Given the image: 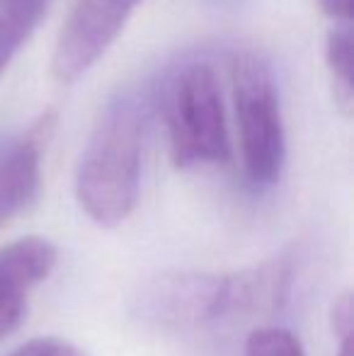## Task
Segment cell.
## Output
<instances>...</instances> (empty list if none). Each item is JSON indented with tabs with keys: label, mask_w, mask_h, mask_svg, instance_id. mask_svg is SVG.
Listing matches in <instances>:
<instances>
[{
	"label": "cell",
	"mask_w": 354,
	"mask_h": 356,
	"mask_svg": "<svg viewBox=\"0 0 354 356\" xmlns=\"http://www.w3.org/2000/svg\"><path fill=\"white\" fill-rule=\"evenodd\" d=\"M153 117V83L124 85L99 109L76 168V199L92 223L114 228L141 192L143 145Z\"/></svg>",
	"instance_id": "1"
},
{
	"label": "cell",
	"mask_w": 354,
	"mask_h": 356,
	"mask_svg": "<svg viewBox=\"0 0 354 356\" xmlns=\"http://www.w3.org/2000/svg\"><path fill=\"white\" fill-rule=\"evenodd\" d=\"M153 112L163 119L175 168L228 163L231 134L223 90L216 68L207 58L184 56L168 66L153 83Z\"/></svg>",
	"instance_id": "2"
},
{
	"label": "cell",
	"mask_w": 354,
	"mask_h": 356,
	"mask_svg": "<svg viewBox=\"0 0 354 356\" xmlns=\"http://www.w3.org/2000/svg\"><path fill=\"white\" fill-rule=\"evenodd\" d=\"M243 172L252 189L279 184L287 165V127L274 71L262 54L243 49L228 63Z\"/></svg>",
	"instance_id": "3"
},
{
	"label": "cell",
	"mask_w": 354,
	"mask_h": 356,
	"mask_svg": "<svg viewBox=\"0 0 354 356\" xmlns=\"http://www.w3.org/2000/svg\"><path fill=\"white\" fill-rule=\"evenodd\" d=\"M141 3L143 0H78L54 47V78L58 83L81 80L117 42Z\"/></svg>",
	"instance_id": "4"
},
{
	"label": "cell",
	"mask_w": 354,
	"mask_h": 356,
	"mask_svg": "<svg viewBox=\"0 0 354 356\" xmlns=\"http://www.w3.org/2000/svg\"><path fill=\"white\" fill-rule=\"evenodd\" d=\"M56 114L37 117L24 131L0 138V230L34 207L42 194V165Z\"/></svg>",
	"instance_id": "5"
},
{
	"label": "cell",
	"mask_w": 354,
	"mask_h": 356,
	"mask_svg": "<svg viewBox=\"0 0 354 356\" xmlns=\"http://www.w3.org/2000/svg\"><path fill=\"white\" fill-rule=\"evenodd\" d=\"M141 313L166 327H194L226 318V277L168 274L141 296Z\"/></svg>",
	"instance_id": "6"
},
{
	"label": "cell",
	"mask_w": 354,
	"mask_h": 356,
	"mask_svg": "<svg viewBox=\"0 0 354 356\" xmlns=\"http://www.w3.org/2000/svg\"><path fill=\"white\" fill-rule=\"evenodd\" d=\"M58 248L42 235L0 248V339L17 332L27 318L29 293L56 269Z\"/></svg>",
	"instance_id": "7"
},
{
	"label": "cell",
	"mask_w": 354,
	"mask_h": 356,
	"mask_svg": "<svg viewBox=\"0 0 354 356\" xmlns=\"http://www.w3.org/2000/svg\"><path fill=\"white\" fill-rule=\"evenodd\" d=\"M293 264L289 254H279L257 267L226 277V315L274 313L289 298Z\"/></svg>",
	"instance_id": "8"
},
{
	"label": "cell",
	"mask_w": 354,
	"mask_h": 356,
	"mask_svg": "<svg viewBox=\"0 0 354 356\" xmlns=\"http://www.w3.org/2000/svg\"><path fill=\"white\" fill-rule=\"evenodd\" d=\"M54 0H0V78L27 44Z\"/></svg>",
	"instance_id": "9"
},
{
	"label": "cell",
	"mask_w": 354,
	"mask_h": 356,
	"mask_svg": "<svg viewBox=\"0 0 354 356\" xmlns=\"http://www.w3.org/2000/svg\"><path fill=\"white\" fill-rule=\"evenodd\" d=\"M352 22L335 24L325 37V66L332 78V95L337 107L345 114L352 112L354 92H352Z\"/></svg>",
	"instance_id": "10"
},
{
	"label": "cell",
	"mask_w": 354,
	"mask_h": 356,
	"mask_svg": "<svg viewBox=\"0 0 354 356\" xmlns=\"http://www.w3.org/2000/svg\"><path fill=\"white\" fill-rule=\"evenodd\" d=\"M243 356H306V349L289 330L260 327L246 339Z\"/></svg>",
	"instance_id": "11"
},
{
	"label": "cell",
	"mask_w": 354,
	"mask_h": 356,
	"mask_svg": "<svg viewBox=\"0 0 354 356\" xmlns=\"http://www.w3.org/2000/svg\"><path fill=\"white\" fill-rule=\"evenodd\" d=\"M8 356H88L81 347L61 337H37L24 342Z\"/></svg>",
	"instance_id": "12"
},
{
	"label": "cell",
	"mask_w": 354,
	"mask_h": 356,
	"mask_svg": "<svg viewBox=\"0 0 354 356\" xmlns=\"http://www.w3.org/2000/svg\"><path fill=\"white\" fill-rule=\"evenodd\" d=\"M330 323H332V332L340 337V342H350L352 330H354V305H352L350 293H342L340 298L332 303Z\"/></svg>",
	"instance_id": "13"
},
{
	"label": "cell",
	"mask_w": 354,
	"mask_h": 356,
	"mask_svg": "<svg viewBox=\"0 0 354 356\" xmlns=\"http://www.w3.org/2000/svg\"><path fill=\"white\" fill-rule=\"evenodd\" d=\"M318 8L335 24L352 22V0H318Z\"/></svg>",
	"instance_id": "14"
},
{
	"label": "cell",
	"mask_w": 354,
	"mask_h": 356,
	"mask_svg": "<svg viewBox=\"0 0 354 356\" xmlns=\"http://www.w3.org/2000/svg\"><path fill=\"white\" fill-rule=\"evenodd\" d=\"M337 356H352V339L350 342H340V354Z\"/></svg>",
	"instance_id": "15"
}]
</instances>
